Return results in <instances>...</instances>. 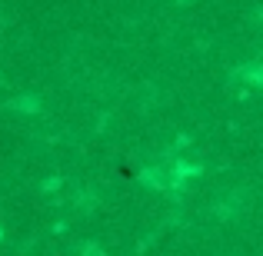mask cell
Returning a JSON list of instances; mask_svg holds the SVG:
<instances>
[{
    "instance_id": "obj_1",
    "label": "cell",
    "mask_w": 263,
    "mask_h": 256,
    "mask_svg": "<svg viewBox=\"0 0 263 256\" xmlns=\"http://www.w3.org/2000/svg\"><path fill=\"white\" fill-rule=\"evenodd\" d=\"M84 253H87V256H103L100 250H97V246H87V250H84Z\"/></svg>"
}]
</instances>
